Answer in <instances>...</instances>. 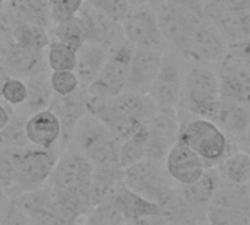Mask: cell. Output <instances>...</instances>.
Returning <instances> with one entry per match:
<instances>
[{"label":"cell","instance_id":"1","mask_svg":"<svg viewBox=\"0 0 250 225\" xmlns=\"http://www.w3.org/2000/svg\"><path fill=\"white\" fill-rule=\"evenodd\" d=\"M92 176L94 165L85 155L73 149H64L45 184L63 217L73 225L91 208Z\"/></svg>","mask_w":250,"mask_h":225},{"label":"cell","instance_id":"2","mask_svg":"<svg viewBox=\"0 0 250 225\" xmlns=\"http://www.w3.org/2000/svg\"><path fill=\"white\" fill-rule=\"evenodd\" d=\"M120 143L98 119L86 113L76 124L66 149L85 155L94 170H123L119 161Z\"/></svg>","mask_w":250,"mask_h":225},{"label":"cell","instance_id":"3","mask_svg":"<svg viewBox=\"0 0 250 225\" xmlns=\"http://www.w3.org/2000/svg\"><path fill=\"white\" fill-rule=\"evenodd\" d=\"M179 141L186 143L208 168L217 167L226 157L237 151L233 145L234 141H231L217 124L205 117L192 114H189V119H180Z\"/></svg>","mask_w":250,"mask_h":225},{"label":"cell","instance_id":"4","mask_svg":"<svg viewBox=\"0 0 250 225\" xmlns=\"http://www.w3.org/2000/svg\"><path fill=\"white\" fill-rule=\"evenodd\" d=\"M218 98L220 81L215 67L192 60L185 70L183 92L179 107L192 116L205 117Z\"/></svg>","mask_w":250,"mask_h":225},{"label":"cell","instance_id":"5","mask_svg":"<svg viewBox=\"0 0 250 225\" xmlns=\"http://www.w3.org/2000/svg\"><path fill=\"white\" fill-rule=\"evenodd\" d=\"M123 183L138 195L157 204L160 209L173 198L177 187L164 164L148 160L123 168Z\"/></svg>","mask_w":250,"mask_h":225},{"label":"cell","instance_id":"6","mask_svg":"<svg viewBox=\"0 0 250 225\" xmlns=\"http://www.w3.org/2000/svg\"><path fill=\"white\" fill-rule=\"evenodd\" d=\"M207 224L249 225V187L221 182L207 209Z\"/></svg>","mask_w":250,"mask_h":225},{"label":"cell","instance_id":"7","mask_svg":"<svg viewBox=\"0 0 250 225\" xmlns=\"http://www.w3.org/2000/svg\"><path fill=\"white\" fill-rule=\"evenodd\" d=\"M133 51L135 47L126 40L116 44L110 50L101 72L86 88L88 94L100 98H114L126 91Z\"/></svg>","mask_w":250,"mask_h":225},{"label":"cell","instance_id":"8","mask_svg":"<svg viewBox=\"0 0 250 225\" xmlns=\"http://www.w3.org/2000/svg\"><path fill=\"white\" fill-rule=\"evenodd\" d=\"M60 157L57 148H40L34 145H28L21 148L19 155V167H18V179L13 190V196L41 189L47 184L56 163Z\"/></svg>","mask_w":250,"mask_h":225},{"label":"cell","instance_id":"9","mask_svg":"<svg viewBox=\"0 0 250 225\" xmlns=\"http://www.w3.org/2000/svg\"><path fill=\"white\" fill-rule=\"evenodd\" d=\"M149 6L155 13L157 23L166 44L185 56L195 20L201 15L164 0H152Z\"/></svg>","mask_w":250,"mask_h":225},{"label":"cell","instance_id":"10","mask_svg":"<svg viewBox=\"0 0 250 225\" xmlns=\"http://www.w3.org/2000/svg\"><path fill=\"white\" fill-rule=\"evenodd\" d=\"M146 155L145 160L164 164L167 154L179 141L180 119L177 108H158L145 123Z\"/></svg>","mask_w":250,"mask_h":225},{"label":"cell","instance_id":"11","mask_svg":"<svg viewBox=\"0 0 250 225\" xmlns=\"http://www.w3.org/2000/svg\"><path fill=\"white\" fill-rule=\"evenodd\" d=\"M185 70L180 53L164 51L163 63L148 95L158 108H177L182 100Z\"/></svg>","mask_w":250,"mask_h":225},{"label":"cell","instance_id":"12","mask_svg":"<svg viewBox=\"0 0 250 225\" xmlns=\"http://www.w3.org/2000/svg\"><path fill=\"white\" fill-rule=\"evenodd\" d=\"M229 50L230 44L226 41L217 26L205 15L198 16L190 32L185 56L190 57L193 61L214 64L220 61L229 53Z\"/></svg>","mask_w":250,"mask_h":225},{"label":"cell","instance_id":"13","mask_svg":"<svg viewBox=\"0 0 250 225\" xmlns=\"http://www.w3.org/2000/svg\"><path fill=\"white\" fill-rule=\"evenodd\" d=\"M221 182L223 179L218 170L212 167V168H208L205 174L196 183L189 184V186L177 184L180 199L188 211L190 221L208 225L207 224V209Z\"/></svg>","mask_w":250,"mask_h":225},{"label":"cell","instance_id":"14","mask_svg":"<svg viewBox=\"0 0 250 225\" xmlns=\"http://www.w3.org/2000/svg\"><path fill=\"white\" fill-rule=\"evenodd\" d=\"M125 40L136 47L164 48L166 41L160 32L157 18L151 6L132 9L130 15L122 22Z\"/></svg>","mask_w":250,"mask_h":225},{"label":"cell","instance_id":"15","mask_svg":"<svg viewBox=\"0 0 250 225\" xmlns=\"http://www.w3.org/2000/svg\"><path fill=\"white\" fill-rule=\"evenodd\" d=\"M215 64L220 81V97L250 102V70L242 60L229 50Z\"/></svg>","mask_w":250,"mask_h":225},{"label":"cell","instance_id":"16","mask_svg":"<svg viewBox=\"0 0 250 225\" xmlns=\"http://www.w3.org/2000/svg\"><path fill=\"white\" fill-rule=\"evenodd\" d=\"M205 119L217 124L231 141H239L250 126V102L220 97Z\"/></svg>","mask_w":250,"mask_h":225},{"label":"cell","instance_id":"17","mask_svg":"<svg viewBox=\"0 0 250 225\" xmlns=\"http://www.w3.org/2000/svg\"><path fill=\"white\" fill-rule=\"evenodd\" d=\"M10 202L40 225H73L63 217L45 186L22 192L13 196Z\"/></svg>","mask_w":250,"mask_h":225},{"label":"cell","instance_id":"18","mask_svg":"<svg viewBox=\"0 0 250 225\" xmlns=\"http://www.w3.org/2000/svg\"><path fill=\"white\" fill-rule=\"evenodd\" d=\"M86 101H88V91H86V88H82V86L70 95L53 94L48 110L53 111L60 122L62 138H60L59 145L63 149H66L69 146L76 124L88 113Z\"/></svg>","mask_w":250,"mask_h":225},{"label":"cell","instance_id":"19","mask_svg":"<svg viewBox=\"0 0 250 225\" xmlns=\"http://www.w3.org/2000/svg\"><path fill=\"white\" fill-rule=\"evenodd\" d=\"M0 57L4 61L10 76L23 81L47 73L48 70L45 50L40 51V50L26 48L18 45L13 41L4 42Z\"/></svg>","mask_w":250,"mask_h":225},{"label":"cell","instance_id":"20","mask_svg":"<svg viewBox=\"0 0 250 225\" xmlns=\"http://www.w3.org/2000/svg\"><path fill=\"white\" fill-rule=\"evenodd\" d=\"M166 171L179 186L196 183L208 170L207 164L182 141H177L164 161Z\"/></svg>","mask_w":250,"mask_h":225},{"label":"cell","instance_id":"21","mask_svg":"<svg viewBox=\"0 0 250 225\" xmlns=\"http://www.w3.org/2000/svg\"><path fill=\"white\" fill-rule=\"evenodd\" d=\"M164 48L136 47L130 61L126 91L148 94L163 63Z\"/></svg>","mask_w":250,"mask_h":225},{"label":"cell","instance_id":"22","mask_svg":"<svg viewBox=\"0 0 250 225\" xmlns=\"http://www.w3.org/2000/svg\"><path fill=\"white\" fill-rule=\"evenodd\" d=\"M85 25L86 42L104 44L114 47L116 44L125 41L122 23L113 20L103 12L97 10L88 3H83L82 9L78 13Z\"/></svg>","mask_w":250,"mask_h":225},{"label":"cell","instance_id":"23","mask_svg":"<svg viewBox=\"0 0 250 225\" xmlns=\"http://www.w3.org/2000/svg\"><path fill=\"white\" fill-rule=\"evenodd\" d=\"M86 111L92 114L95 119H98L111 132V135L120 142L132 136L141 127V124L135 123L133 120L126 117L123 113H120L114 107L111 98H100V97H92L88 94Z\"/></svg>","mask_w":250,"mask_h":225},{"label":"cell","instance_id":"24","mask_svg":"<svg viewBox=\"0 0 250 225\" xmlns=\"http://www.w3.org/2000/svg\"><path fill=\"white\" fill-rule=\"evenodd\" d=\"M111 202L122 214L125 221H138L142 218L161 215V209L157 204L129 189L123 180L117 184L114 195L111 196Z\"/></svg>","mask_w":250,"mask_h":225},{"label":"cell","instance_id":"25","mask_svg":"<svg viewBox=\"0 0 250 225\" xmlns=\"http://www.w3.org/2000/svg\"><path fill=\"white\" fill-rule=\"evenodd\" d=\"M26 136L29 145L40 148H56L62 138V126L53 111L42 110L26 120Z\"/></svg>","mask_w":250,"mask_h":225},{"label":"cell","instance_id":"26","mask_svg":"<svg viewBox=\"0 0 250 225\" xmlns=\"http://www.w3.org/2000/svg\"><path fill=\"white\" fill-rule=\"evenodd\" d=\"M113 47L104 45V44H95V42H85L78 51H76V67L75 73L79 78L81 86L88 88L98 73L101 72L110 50Z\"/></svg>","mask_w":250,"mask_h":225},{"label":"cell","instance_id":"27","mask_svg":"<svg viewBox=\"0 0 250 225\" xmlns=\"http://www.w3.org/2000/svg\"><path fill=\"white\" fill-rule=\"evenodd\" d=\"M217 26L226 41L233 45L250 37V10L246 12H204Z\"/></svg>","mask_w":250,"mask_h":225},{"label":"cell","instance_id":"28","mask_svg":"<svg viewBox=\"0 0 250 225\" xmlns=\"http://www.w3.org/2000/svg\"><path fill=\"white\" fill-rule=\"evenodd\" d=\"M25 82L28 86V97L23 104H21L19 107L15 108V113L28 119L32 114L48 108L50 101L53 98V89L50 85L48 73H42V75L29 78Z\"/></svg>","mask_w":250,"mask_h":225},{"label":"cell","instance_id":"29","mask_svg":"<svg viewBox=\"0 0 250 225\" xmlns=\"http://www.w3.org/2000/svg\"><path fill=\"white\" fill-rule=\"evenodd\" d=\"M111 101L120 113L141 126L158 110L157 104L148 94L123 91L117 97L111 98Z\"/></svg>","mask_w":250,"mask_h":225},{"label":"cell","instance_id":"30","mask_svg":"<svg viewBox=\"0 0 250 225\" xmlns=\"http://www.w3.org/2000/svg\"><path fill=\"white\" fill-rule=\"evenodd\" d=\"M4 3L21 22L51 29V0H6Z\"/></svg>","mask_w":250,"mask_h":225},{"label":"cell","instance_id":"31","mask_svg":"<svg viewBox=\"0 0 250 225\" xmlns=\"http://www.w3.org/2000/svg\"><path fill=\"white\" fill-rule=\"evenodd\" d=\"M223 182L249 187L250 184V155L242 149L231 152L215 167Z\"/></svg>","mask_w":250,"mask_h":225},{"label":"cell","instance_id":"32","mask_svg":"<svg viewBox=\"0 0 250 225\" xmlns=\"http://www.w3.org/2000/svg\"><path fill=\"white\" fill-rule=\"evenodd\" d=\"M54 40L69 45L75 51H78L86 42V31L85 25L79 15L67 18L62 22H57L51 26Z\"/></svg>","mask_w":250,"mask_h":225},{"label":"cell","instance_id":"33","mask_svg":"<svg viewBox=\"0 0 250 225\" xmlns=\"http://www.w3.org/2000/svg\"><path fill=\"white\" fill-rule=\"evenodd\" d=\"M48 31L50 29H47V28L32 25V23H25V22L19 20V23L16 25V28L12 34V41L16 42L18 45L26 47V48L44 51L51 41Z\"/></svg>","mask_w":250,"mask_h":225},{"label":"cell","instance_id":"34","mask_svg":"<svg viewBox=\"0 0 250 225\" xmlns=\"http://www.w3.org/2000/svg\"><path fill=\"white\" fill-rule=\"evenodd\" d=\"M146 132L144 124L127 139H125L120 143V151H119V161L120 167L126 168L132 164H136L142 160H145L146 155Z\"/></svg>","mask_w":250,"mask_h":225},{"label":"cell","instance_id":"35","mask_svg":"<svg viewBox=\"0 0 250 225\" xmlns=\"http://www.w3.org/2000/svg\"><path fill=\"white\" fill-rule=\"evenodd\" d=\"M45 57L51 72L75 70L76 67V51L57 40L50 41L48 47L45 48Z\"/></svg>","mask_w":250,"mask_h":225},{"label":"cell","instance_id":"36","mask_svg":"<svg viewBox=\"0 0 250 225\" xmlns=\"http://www.w3.org/2000/svg\"><path fill=\"white\" fill-rule=\"evenodd\" d=\"M21 148L0 149V192H12L16 186Z\"/></svg>","mask_w":250,"mask_h":225},{"label":"cell","instance_id":"37","mask_svg":"<svg viewBox=\"0 0 250 225\" xmlns=\"http://www.w3.org/2000/svg\"><path fill=\"white\" fill-rule=\"evenodd\" d=\"M26 117L13 113L10 122L4 126L1 130L3 138V146L6 148H25L29 145L28 136H26Z\"/></svg>","mask_w":250,"mask_h":225},{"label":"cell","instance_id":"38","mask_svg":"<svg viewBox=\"0 0 250 225\" xmlns=\"http://www.w3.org/2000/svg\"><path fill=\"white\" fill-rule=\"evenodd\" d=\"M85 225H120L125 223V218L117 211L111 199L91 206L88 212L83 215Z\"/></svg>","mask_w":250,"mask_h":225},{"label":"cell","instance_id":"39","mask_svg":"<svg viewBox=\"0 0 250 225\" xmlns=\"http://www.w3.org/2000/svg\"><path fill=\"white\" fill-rule=\"evenodd\" d=\"M28 97V86L23 79L10 76L1 86L0 100H3L7 105L16 108L25 102Z\"/></svg>","mask_w":250,"mask_h":225},{"label":"cell","instance_id":"40","mask_svg":"<svg viewBox=\"0 0 250 225\" xmlns=\"http://www.w3.org/2000/svg\"><path fill=\"white\" fill-rule=\"evenodd\" d=\"M85 3L91 4L119 23H122L132 12V6L127 0H85Z\"/></svg>","mask_w":250,"mask_h":225},{"label":"cell","instance_id":"41","mask_svg":"<svg viewBox=\"0 0 250 225\" xmlns=\"http://www.w3.org/2000/svg\"><path fill=\"white\" fill-rule=\"evenodd\" d=\"M50 85L56 95H70L81 88L75 70H59L50 73Z\"/></svg>","mask_w":250,"mask_h":225},{"label":"cell","instance_id":"42","mask_svg":"<svg viewBox=\"0 0 250 225\" xmlns=\"http://www.w3.org/2000/svg\"><path fill=\"white\" fill-rule=\"evenodd\" d=\"M85 0H51V19L53 25L67 18L76 16L82 9Z\"/></svg>","mask_w":250,"mask_h":225},{"label":"cell","instance_id":"43","mask_svg":"<svg viewBox=\"0 0 250 225\" xmlns=\"http://www.w3.org/2000/svg\"><path fill=\"white\" fill-rule=\"evenodd\" d=\"M250 0H207L204 12H246Z\"/></svg>","mask_w":250,"mask_h":225},{"label":"cell","instance_id":"44","mask_svg":"<svg viewBox=\"0 0 250 225\" xmlns=\"http://www.w3.org/2000/svg\"><path fill=\"white\" fill-rule=\"evenodd\" d=\"M18 23H19V19L9 9V6L3 1V4L0 6V40L3 42L12 41V34Z\"/></svg>","mask_w":250,"mask_h":225},{"label":"cell","instance_id":"45","mask_svg":"<svg viewBox=\"0 0 250 225\" xmlns=\"http://www.w3.org/2000/svg\"><path fill=\"white\" fill-rule=\"evenodd\" d=\"M3 225H40L35 223L32 218L25 215L22 211H19L12 202L7 205L6 214H4V221Z\"/></svg>","mask_w":250,"mask_h":225},{"label":"cell","instance_id":"46","mask_svg":"<svg viewBox=\"0 0 250 225\" xmlns=\"http://www.w3.org/2000/svg\"><path fill=\"white\" fill-rule=\"evenodd\" d=\"M230 51L236 54L242 60V63L250 70V37L237 44L230 45Z\"/></svg>","mask_w":250,"mask_h":225},{"label":"cell","instance_id":"47","mask_svg":"<svg viewBox=\"0 0 250 225\" xmlns=\"http://www.w3.org/2000/svg\"><path fill=\"white\" fill-rule=\"evenodd\" d=\"M164 1L185 7L196 15H204V10H205V0H164Z\"/></svg>","mask_w":250,"mask_h":225},{"label":"cell","instance_id":"48","mask_svg":"<svg viewBox=\"0 0 250 225\" xmlns=\"http://www.w3.org/2000/svg\"><path fill=\"white\" fill-rule=\"evenodd\" d=\"M13 113H15V108L7 105L3 100H0V130H3L4 126L10 122Z\"/></svg>","mask_w":250,"mask_h":225},{"label":"cell","instance_id":"49","mask_svg":"<svg viewBox=\"0 0 250 225\" xmlns=\"http://www.w3.org/2000/svg\"><path fill=\"white\" fill-rule=\"evenodd\" d=\"M239 146H240V149L242 151H245L246 154H249L250 155V126L249 129L246 130V133L242 136V139L239 141V143H237Z\"/></svg>","mask_w":250,"mask_h":225},{"label":"cell","instance_id":"50","mask_svg":"<svg viewBox=\"0 0 250 225\" xmlns=\"http://www.w3.org/2000/svg\"><path fill=\"white\" fill-rule=\"evenodd\" d=\"M9 78H10V73H9V70H7V67H6L4 61H3L1 57H0V91H1L3 83H4Z\"/></svg>","mask_w":250,"mask_h":225},{"label":"cell","instance_id":"51","mask_svg":"<svg viewBox=\"0 0 250 225\" xmlns=\"http://www.w3.org/2000/svg\"><path fill=\"white\" fill-rule=\"evenodd\" d=\"M129 4L132 6V9H136V7H144V6H149V3L152 0H127Z\"/></svg>","mask_w":250,"mask_h":225},{"label":"cell","instance_id":"52","mask_svg":"<svg viewBox=\"0 0 250 225\" xmlns=\"http://www.w3.org/2000/svg\"><path fill=\"white\" fill-rule=\"evenodd\" d=\"M6 209H7V206H3V205L0 204V225H3V221H4V214H6Z\"/></svg>","mask_w":250,"mask_h":225},{"label":"cell","instance_id":"53","mask_svg":"<svg viewBox=\"0 0 250 225\" xmlns=\"http://www.w3.org/2000/svg\"><path fill=\"white\" fill-rule=\"evenodd\" d=\"M188 225H204V224H199V223H196V221H190V223H188Z\"/></svg>","mask_w":250,"mask_h":225},{"label":"cell","instance_id":"54","mask_svg":"<svg viewBox=\"0 0 250 225\" xmlns=\"http://www.w3.org/2000/svg\"><path fill=\"white\" fill-rule=\"evenodd\" d=\"M120 225H133V223L132 221H125V223H122Z\"/></svg>","mask_w":250,"mask_h":225},{"label":"cell","instance_id":"55","mask_svg":"<svg viewBox=\"0 0 250 225\" xmlns=\"http://www.w3.org/2000/svg\"><path fill=\"white\" fill-rule=\"evenodd\" d=\"M3 45H4V42L0 40V54H1V50H3Z\"/></svg>","mask_w":250,"mask_h":225},{"label":"cell","instance_id":"56","mask_svg":"<svg viewBox=\"0 0 250 225\" xmlns=\"http://www.w3.org/2000/svg\"><path fill=\"white\" fill-rule=\"evenodd\" d=\"M0 146H3V138H1V130H0Z\"/></svg>","mask_w":250,"mask_h":225},{"label":"cell","instance_id":"57","mask_svg":"<svg viewBox=\"0 0 250 225\" xmlns=\"http://www.w3.org/2000/svg\"><path fill=\"white\" fill-rule=\"evenodd\" d=\"M3 1H4V0H0V6H1V4H3Z\"/></svg>","mask_w":250,"mask_h":225},{"label":"cell","instance_id":"58","mask_svg":"<svg viewBox=\"0 0 250 225\" xmlns=\"http://www.w3.org/2000/svg\"><path fill=\"white\" fill-rule=\"evenodd\" d=\"M75 225H85V224H78V223H76V224H75Z\"/></svg>","mask_w":250,"mask_h":225},{"label":"cell","instance_id":"59","mask_svg":"<svg viewBox=\"0 0 250 225\" xmlns=\"http://www.w3.org/2000/svg\"><path fill=\"white\" fill-rule=\"evenodd\" d=\"M249 190H250V184H249Z\"/></svg>","mask_w":250,"mask_h":225},{"label":"cell","instance_id":"60","mask_svg":"<svg viewBox=\"0 0 250 225\" xmlns=\"http://www.w3.org/2000/svg\"><path fill=\"white\" fill-rule=\"evenodd\" d=\"M205 1H207V0H205Z\"/></svg>","mask_w":250,"mask_h":225},{"label":"cell","instance_id":"61","mask_svg":"<svg viewBox=\"0 0 250 225\" xmlns=\"http://www.w3.org/2000/svg\"><path fill=\"white\" fill-rule=\"evenodd\" d=\"M249 225H250V224H249Z\"/></svg>","mask_w":250,"mask_h":225}]
</instances>
